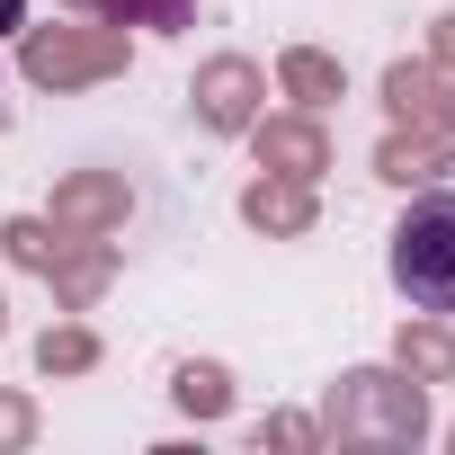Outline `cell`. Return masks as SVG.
Returning <instances> with one entry per match:
<instances>
[{
    "label": "cell",
    "instance_id": "1",
    "mask_svg": "<svg viewBox=\"0 0 455 455\" xmlns=\"http://www.w3.org/2000/svg\"><path fill=\"white\" fill-rule=\"evenodd\" d=\"M313 419H322V446H419L428 437V384L402 366H348Z\"/></svg>",
    "mask_w": 455,
    "mask_h": 455
},
{
    "label": "cell",
    "instance_id": "2",
    "mask_svg": "<svg viewBox=\"0 0 455 455\" xmlns=\"http://www.w3.org/2000/svg\"><path fill=\"white\" fill-rule=\"evenodd\" d=\"M393 286L411 313H455V188H419L393 223Z\"/></svg>",
    "mask_w": 455,
    "mask_h": 455
},
{
    "label": "cell",
    "instance_id": "3",
    "mask_svg": "<svg viewBox=\"0 0 455 455\" xmlns=\"http://www.w3.org/2000/svg\"><path fill=\"white\" fill-rule=\"evenodd\" d=\"M19 72L36 90H90V81H116L125 72V28L99 19V28H19Z\"/></svg>",
    "mask_w": 455,
    "mask_h": 455
},
{
    "label": "cell",
    "instance_id": "4",
    "mask_svg": "<svg viewBox=\"0 0 455 455\" xmlns=\"http://www.w3.org/2000/svg\"><path fill=\"white\" fill-rule=\"evenodd\" d=\"M259 99H268V72L251 54H205L196 81H188V116L205 134H251L259 125Z\"/></svg>",
    "mask_w": 455,
    "mask_h": 455
},
{
    "label": "cell",
    "instance_id": "5",
    "mask_svg": "<svg viewBox=\"0 0 455 455\" xmlns=\"http://www.w3.org/2000/svg\"><path fill=\"white\" fill-rule=\"evenodd\" d=\"M125 214H134L125 170H72V179H54V205H45L54 233H125Z\"/></svg>",
    "mask_w": 455,
    "mask_h": 455
},
{
    "label": "cell",
    "instance_id": "6",
    "mask_svg": "<svg viewBox=\"0 0 455 455\" xmlns=\"http://www.w3.org/2000/svg\"><path fill=\"white\" fill-rule=\"evenodd\" d=\"M242 223H251V233H268V242H304L313 223H322V205H313V179L259 170V179L242 188Z\"/></svg>",
    "mask_w": 455,
    "mask_h": 455
},
{
    "label": "cell",
    "instance_id": "7",
    "mask_svg": "<svg viewBox=\"0 0 455 455\" xmlns=\"http://www.w3.org/2000/svg\"><path fill=\"white\" fill-rule=\"evenodd\" d=\"M251 152H259V170H286V179H322V170H331V134H322L313 108L259 116V125H251Z\"/></svg>",
    "mask_w": 455,
    "mask_h": 455
},
{
    "label": "cell",
    "instance_id": "8",
    "mask_svg": "<svg viewBox=\"0 0 455 455\" xmlns=\"http://www.w3.org/2000/svg\"><path fill=\"white\" fill-rule=\"evenodd\" d=\"M45 277H54V304H63V313H90V304L108 295V277H116V251H108V233H54V259H45Z\"/></svg>",
    "mask_w": 455,
    "mask_h": 455
},
{
    "label": "cell",
    "instance_id": "9",
    "mask_svg": "<svg viewBox=\"0 0 455 455\" xmlns=\"http://www.w3.org/2000/svg\"><path fill=\"white\" fill-rule=\"evenodd\" d=\"M277 90L322 116L331 99H348V72H339V54H322V45H286V54H277Z\"/></svg>",
    "mask_w": 455,
    "mask_h": 455
},
{
    "label": "cell",
    "instance_id": "10",
    "mask_svg": "<svg viewBox=\"0 0 455 455\" xmlns=\"http://www.w3.org/2000/svg\"><path fill=\"white\" fill-rule=\"evenodd\" d=\"M446 161H455V152H446L428 125H393V134L375 143V179H393V188H428Z\"/></svg>",
    "mask_w": 455,
    "mask_h": 455
},
{
    "label": "cell",
    "instance_id": "11",
    "mask_svg": "<svg viewBox=\"0 0 455 455\" xmlns=\"http://www.w3.org/2000/svg\"><path fill=\"white\" fill-rule=\"evenodd\" d=\"M393 366H402V375H419V384H455V331H446V322H428V313H419V322H402V331H393Z\"/></svg>",
    "mask_w": 455,
    "mask_h": 455
},
{
    "label": "cell",
    "instance_id": "12",
    "mask_svg": "<svg viewBox=\"0 0 455 455\" xmlns=\"http://www.w3.org/2000/svg\"><path fill=\"white\" fill-rule=\"evenodd\" d=\"M437 99H446V63H393L384 72V108H393V125H428L437 116Z\"/></svg>",
    "mask_w": 455,
    "mask_h": 455
},
{
    "label": "cell",
    "instance_id": "13",
    "mask_svg": "<svg viewBox=\"0 0 455 455\" xmlns=\"http://www.w3.org/2000/svg\"><path fill=\"white\" fill-rule=\"evenodd\" d=\"M170 402L188 419H223V411H233V375H223L214 357H188V366H170Z\"/></svg>",
    "mask_w": 455,
    "mask_h": 455
},
{
    "label": "cell",
    "instance_id": "14",
    "mask_svg": "<svg viewBox=\"0 0 455 455\" xmlns=\"http://www.w3.org/2000/svg\"><path fill=\"white\" fill-rule=\"evenodd\" d=\"M36 366H45V375H90V366H99V331H90V322H45Z\"/></svg>",
    "mask_w": 455,
    "mask_h": 455
},
{
    "label": "cell",
    "instance_id": "15",
    "mask_svg": "<svg viewBox=\"0 0 455 455\" xmlns=\"http://www.w3.org/2000/svg\"><path fill=\"white\" fill-rule=\"evenodd\" d=\"M99 19H116V28H152V36H179V28H196V0H99Z\"/></svg>",
    "mask_w": 455,
    "mask_h": 455
},
{
    "label": "cell",
    "instance_id": "16",
    "mask_svg": "<svg viewBox=\"0 0 455 455\" xmlns=\"http://www.w3.org/2000/svg\"><path fill=\"white\" fill-rule=\"evenodd\" d=\"M0 251L45 277V259H54V223H45V214H10V223H0Z\"/></svg>",
    "mask_w": 455,
    "mask_h": 455
},
{
    "label": "cell",
    "instance_id": "17",
    "mask_svg": "<svg viewBox=\"0 0 455 455\" xmlns=\"http://www.w3.org/2000/svg\"><path fill=\"white\" fill-rule=\"evenodd\" d=\"M251 437H259V446H295V455H313V446H322V419H313V411H268Z\"/></svg>",
    "mask_w": 455,
    "mask_h": 455
},
{
    "label": "cell",
    "instance_id": "18",
    "mask_svg": "<svg viewBox=\"0 0 455 455\" xmlns=\"http://www.w3.org/2000/svg\"><path fill=\"white\" fill-rule=\"evenodd\" d=\"M36 437V402L28 393H0V446H28Z\"/></svg>",
    "mask_w": 455,
    "mask_h": 455
},
{
    "label": "cell",
    "instance_id": "19",
    "mask_svg": "<svg viewBox=\"0 0 455 455\" xmlns=\"http://www.w3.org/2000/svg\"><path fill=\"white\" fill-rule=\"evenodd\" d=\"M428 63H446V72H455V10H437V19H428Z\"/></svg>",
    "mask_w": 455,
    "mask_h": 455
},
{
    "label": "cell",
    "instance_id": "20",
    "mask_svg": "<svg viewBox=\"0 0 455 455\" xmlns=\"http://www.w3.org/2000/svg\"><path fill=\"white\" fill-rule=\"evenodd\" d=\"M428 134L455 152V72H446V99H437V116H428Z\"/></svg>",
    "mask_w": 455,
    "mask_h": 455
},
{
    "label": "cell",
    "instance_id": "21",
    "mask_svg": "<svg viewBox=\"0 0 455 455\" xmlns=\"http://www.w3.org/2000/svg\"><path fill=\"white\" fill-rule=\"evenodd\" d=\"M28 28V0H0V36H19Z\"/></svg>",
    "mask_w": 455,
    "mask_h": 455
},
{
    "label": "cell",
    "instance_id": "22",
    "mask_svg": "<svg viewBox=\"0 0 455 455\" xmlns=\"http://www.w3.org/2000/svg\"><path fill=\"white\" fill-rule=\"evenodd\" d=\"M63 10H90V19H99V0H63Z\"/></svg>",
    "mask_w": 455,
    "mask_h": 455
},
{
    "label": "cell",
    "instance_id": "23",
    "mask_svg": "<svg viewBox=\"0 0 455 455\" xmlns=\"http://www.w3.org/2000/svg\"><path fill=\"white\" fill-rule=\"evenodd\" d=\"M0 331H10V313H0Z\"/></svg>",
    "mask_w": 455,
    "mask_h": 455
},
{
    "label": "cell",
    "instance_id": "24",
    "mask_svg": "<svg viewBox=\"0 0 455 455\" xmlns=\"http://www.w3.org/2000/svg\"><path fill=\"white\" fill-rule=\"evenodd\" d=\"M446 446H455V428H446Z\"/></svg>",
    "mask_w": 455,
    "mask_h": 455
}]
</instances>
